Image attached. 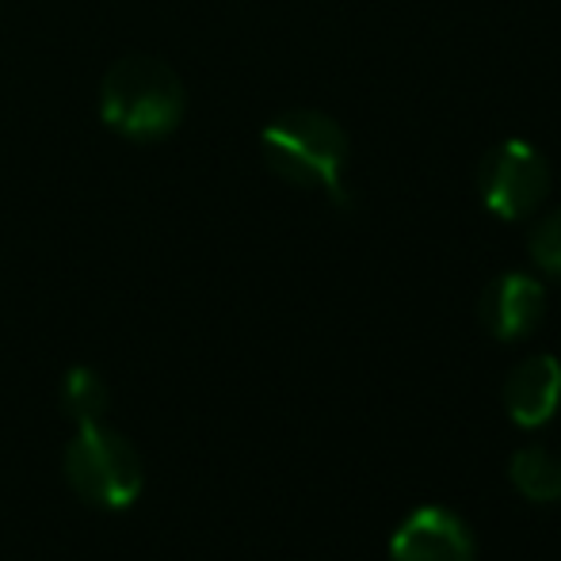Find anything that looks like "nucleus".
Returning <instances> with one entry per match:
<instances>
[{"label":"nucleus","instance_id":"obj_5","mask_svg":"<svg viewBox=\"0 0 561 561\" xmlns=\"http://www.w3.org/2000/svg\"><path fill=\"white\" fill-rule=\"evenodd\" d=\"M390 561H478V547L462 516L428 504L398 527Z\"/></svg>","mask_w":561,"mask_h":561},{"label":"nucleus","instance_id":"obj_3","mask_svg":"<svg viewBox=\"0 0 561 561\" xmlns=\"http://www.w3.org/2000/svg\"><path fill=\"white\" fill-rule=\"evenodd\" d=\"M66 481L84 504L104 512H123L141 496L146 466L123 432L107 428L104 421L81 424L66 447Z\"/></svg>","mask_w":561,"mask_h":561},{"label":"nucleus","instance_id":"obj_1","mask_svg":"<svg viewBox=\"0 0 561 561\" xmlns=\"http://www.w3.org/2000/svg\"><path fill=\"white\" fill-rule=\"evenodd\" d=\"M267 169L279 180L306 192H325L329 199L347 203L344 169H347V134L325 112H283L260 134Z\"/></svg>","mask_w":561,"mask_h":561},{"label":"nucleus","instance_id":"obj_9","mask_svg":"<svg viewBox=\"0 0 561 561\" xmlns=\"http://www.w3.org/2000/svg\"><path fill=\"white\" fill-rule=\"evenodd\" d=\"M107 405H112V393L100 370L92 367H73L61 378V413L81 428V424H96L104 421Z\"/></svg>","mask_w":561,"mask_h":561},{"label":"nucleus","instance_id":"obj_4","mask_svg":"<svg viewBox=\"0 0 561 561\" xmlns=\"http://www.w3.org/2000/svg\"><path fill=\"white\" fill-rule=\"evenodd\" d=\"M478 192L485 207L504 222L531 218L550 195V164L531 141L508 138L493 146L478 164Z\"/></svg>","mask_w":561,"mask_h":561},{"label":"nucleus","instance_id":"obj_2","mask_svg":"<svg viewBox=\"0 0 561 561\" xmlns=\"http://www.w3.org/2000/svg\"><path fill=\"white\" fill-rule=\"evenodd\" d=\"M187 92L176 69L146 54L123 58L100 84V115L115 134L134 141H157L184 118Z\"/></svg>","mask_w":561,"mask_h":561},{"label":"nucleus","instance_id":"obj_7","mask_svg":"<svg viewBox=\"0 0 561 561\" xmlns=\"http://www.w3.org/2000/svg\"><path fill=\"white\" fill-rule=\"evenodd\" d=\"M504 405L519 428H542L561 405V363L554 355H527L504 382Z\"/></svg>","mask_w":561,"mask_h":561},{"label":"nucleus","instance_id":"obj_8","mask_svg":"<svg viewBox=\"0 0 561 561\" xmlns=\"http://www.w3.org/2000/svg\"><path fill=\"white\" fill-rule=\"evenodd\" d=\"M508 478L527 501H561V455L550 447H519L508 462Z\"/></svg>","mask_w":561,"mask_h":561},{"label":"nucleus","instance_id":"obj_10","mask_svg":"<svg viewBox=\"0 0 561 561\" xmlns=\"http://www.w3.org/2000/svg\"><path fill=\"white\" fill-rule=\"evenodd\" d=\"M527 244H531L535 264H539L547 275L561 279V207L550 210V215L531 229V241Z\"/></svg>","mask_w":561,"mask_h":561},{"label":"nucleus","instance_id":"obj_6","mask_svg":"<svg viewBox=\"0 0 561 561\" xmlns=\"http://www.w3.org/2000/svg\"><path fill=\"white\" fill-rule=\"evenodd\" d=\"M542 313H547V290L527 272L496 275L481 295V321L496 340L531 336L539 329Z\"/></svg>","mask_w":561,"mask_h":561}]
</instances>
